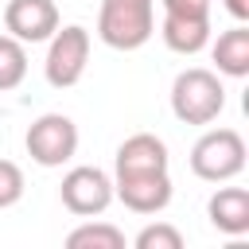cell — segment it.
Listing matches in <instances>:
<instances>
[{
	"mask_svg": "<svg viewBox=\"0 0 249 249\" xmlns=\"http://www.w3.org/2000/svg\"><path fill=\"white\" fill-rule=\"evenodd\" d=\"M163 12H179V16H210V0H160Z\"/></svg>",
	"mask_w": 249,
	"mask_h": 249,
	"instance_id": "obj_17",
	"label": "cell"
},
{
	"mask_svg": "<svg viewBox=\"0 0 249 249\" xmlns=\"http://www.w3.org/2000/svg\"><path fill=\"white\" fill-rule=\"evenodd\" d=\"M160 35L167 43V51L175 54H198L210 43V16H179V12H163Z\"/></svg>",
	"mask_w": 249,
	"mask_h": 249,
	"instance_id": "obj_11",
	"label": "cell"
},
{
	"mask_svg": "<svg viewBox=\"0 0 249 249\" xmlns=\"http://www.w3.org/2000/svg\"><path fill=\"white\" fill-rule=\"evenodd\" d=\"M206 214H210V226L230 237L249 233V191L245 187H218L206 202Z\"/></svg>",
	"mask_w": 249,
	"mask_h": 249,
	"instance_id": "obj_10",
	"label": "cell"
},
{
	"mask_svg": "<svg viewBox=\"0 0 249 249\" xmlns=\"http://www.w3.org/2000/svg\"><path fill=\"white\" fill-rule=\"evenodd\" d=\"M66 245L70 249H124V233L109 222H86V226L70 230Z\"/></svg>",
	"mask_w": 249,
	"mask_h": 249,
	"instance_id": "obj_13",
	"label": "cell"
},
{
	"mask_svg": "<svg viewBox=\"0 0 249 249\" xmlns=\"http://www.w3.org/2000/svg\"><path fill=\"white\" fill-rule=\"evenodd\" d=\"M23 148L39 167H62L78 152V124L66 113H43L39 121H31Z\"/></svg>",
	"mask_w": 249,
	"mask_h": 249,
	"instance_id": "obj_5",
	"label": "cell"
},
{
	"mask_svg": "<svg viewBox=\"0 0 249 249\" xmlns=\"http://www.w3.org/2000/svg\"><path fill=\"white\" fill-rule=\"evenodd\" d=\"M226 12H230L237 23H245V19H249V0H226Z\"/></svg>",
	"mask_w": 249,
	"mask_h": 249,
	"instance_id": "obj_18",
	"label": "cell"
},
{
	"mask_svg": "<svg viewBox=\"0 0 249 249\" xmlns=\"http://www.w3.org/2000/svg\"><path fill=\"white\" fill-rule=\"evenodd\" d=\"M226 109V86L214 70L191 66L171 82V113L183 124H210Z\"/></svg>",
	"mask_w": 249,
	"mask_h": 249,
	"instance_id": "obj_2",
	"label": "cell"
},
{
	"mask_svg": "<svg viewBox=\"0 0 249 249\" xmlns=\"http://www.w3.org/2000/svg\"><path fill=\"white\" fill-rule=\"evenodd\" d=\"M47 62H43V74L54 89H70L82 82L86 74V62H89V31L82 23H66V27H54V35L47 39Z\"/></svg>",
	"mask_w": 249,
	"mask_h": 249,
	"instance_id": "obj_4",
	"label": "cell"
},
{
	"mask_svg": "<svg viewBox=\"0 0 249 249\" xmlns=\"http://www.w3.org/2000/svg\"><path fill=\"white\" fill-rule=\"evenodd\" d=\"M140 171H167V144L152 132H132L113 160V175H140Z\"/></svg>",
	"mask_w": 249,
	"mask_h": 249,
	"instance_id": "obj_9",
	"label": "cell"
},
{
	"mask_svg": "<svg viewBox=\"0 0 249 249\" xmlns=\"http://www.w3.org/2000/svg\"><path fill=\"white\" fill-rule=\"evenodd\" d=\"M156 31V0H101L97 39L113 51H140Z\"/></svg>",
	"mask_w": 249,
	"mask_h": 249,
	"instance_id": "obj_1",
	"label": "cell"
},
{
	"mask_svg": "<svg viewBox=\"0 0 249 249\" xmlns=\"http://www.w3.org/2000/svg\"><path fill=\"white\" fill-rule=\"evenodd\" d=\"M23 78H27V51H23V43L12 39V35H0V93L16 89Z\"/></svg>",
	"mask_w": 249,
	"mask_h": 249,
	"instance_id": "obj_14",
	"label": "cell"
},
{
	"mask_svg": "<svg viewBox=\"0 0 249 249\" xmlns=\"http://www.w3.org/2000/svg\"><path fill=\"white\" fill-rule=\"evenodd\" d=\"M113 198H121L132 214H160L171 202V175L167 171L113 175Z\"/></svg>",
	"mask_w": 249,
	"mask_h": 249,
	"instance_id": "obj_7",
	"label": "cell"
},
{
	"mask_svg": "<svg viewBox=\"0 0 249 249\" xmlns=\"http://www.w3.org/2000/svg\"><path fill=\"white\" fill-rule=\"evenodd\" d=\"M23 198V171L12 160H0V210L16 206Z\"/></svg>",
	"mask_w": 249,
	"mask_h": 249,
	"instance_id": "obj_16",
	"label": "cell"
},
{
	"mask_svg": "<svg viewBox=\"0 0 249 249\" xmlns=\"http://www.w3.org/2000/svg\"><path fill=\"white\" fill-rule=\"evenodd\" d=\"M136 249H183V233L167 222H152L136 233Z\"/></svg>",
	"mask_w": 249,
	"mask_h": 249,
	"instance_id": "obj_15",
	"label": "cell"
},
{
	"mask_svg": "<svg viewBox=\"0 0 249 249\" xmlns=\"http://www.w3.org/2000/svg\"><path fill=\"white\" fill-rule=\"evenodd\" d=\"M4 27L19 43H47L58 27V8L54 0H8Z\"/></svg>",
	"mask_w": 249,
	"mask_h": 249,
	"instance_id": "obj_8",
	"label": "cell"
},
{
	"mask_svg": "<svg viewBox=\"0 0 249 249\" xmlns=\"http://www.w3.org/2000/svg\"><path fill=\"white\" fill-rule=\"evenodd\" d=\"M58 198L70 214L78 218H93V214H105L109 202H113V179L101 171V167H70L62 175V187H58Z\"/></svg>",
	"mask_w": 249,
	"mask_h": 249,
	"instance_id": "obj_6",
	"label": "cell"
},
{
	"mask_svg": "<svg viewBox=\"0 0 249 249\" xmlns=\"http://www.w3.org/2000/svg\"><path fill=\"white\" fill-rule=\"evenodd\" d=\"M191 171L206 183H226L245 171V140L237 128H210L191 148Z\"/></svg>",
	"mask_w": 249,
	"mask_h": 249,
	"instance_id": "obj_3",
	"label": "cell"
},
{
	"mask_svg": "<svg viewBox=\"0 0 249 249\" xmlns=\"http://www.w3.org/2000/svg\"><path fill=\"white\" fill-rule=\"evenodd\" d=\"M210 54H214L218 74H226V78H245V74H249V27L237 23V27L222 31L218 43L210 47Z\"/></svg>",
	"mask_w": 249,
	"mask_h": 249,
	"instance_id": "obj_12",
	"label": "cell"
}]
</instances>
